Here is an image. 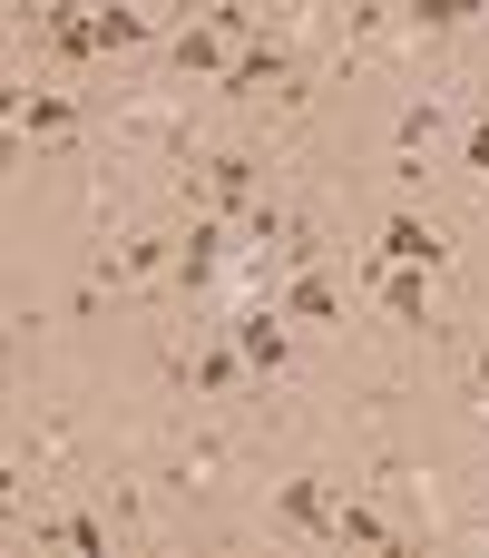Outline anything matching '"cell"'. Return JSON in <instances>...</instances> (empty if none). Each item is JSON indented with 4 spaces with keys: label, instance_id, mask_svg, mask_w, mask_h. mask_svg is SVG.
<instances>
[{
    "label": "cell",
    "instance_id": "obj_1",
    "mask_svg": "<svg viewBox=\"0 0 489 558\" xmlns=\"http://www.w3.org/2000/svg\"><path fill=\"white\" fill-rule=\"evenodd\" d=\"M167 265H176V235H167V226H137V235H118V245L88 265V284H98V294H127V284H147V275H167Z\"/></svg>",
    "mask_w": 489,
    "mask_h": 558
},
{
    "label": "cell",
    "instance_id": "obj_2",
    "mask_svg": "<svg viewBox=\"0 0 489 558\" xmlns=\"http://www.w3.org/2000/svg\"><path fill=\"white\" fill-rule=\"evenodd\" d=\"M196 186H206L225 216H245V206L265 196V157H255V147H216V157L196 167Z\"/></svg>",
    "mask_w": 489,
    "mask_h": 558
},
{
    "label": "cell",
    "instance_id": "obj_3",
    "mask_svg": "<svg viewBox=\"0 0 489 558\" xmlns=\"http://www.w3.org/2000/svg\"><path fill=\"white\" fill-rule=\"evenodd\" d=\"M235 353H245V363H255V373H265V383H274V373H284V353H294V343H284V304H274V294H265V304H245V314H235Z\"/></svg>",
    "mask_w": 489,
    "mask_h": 558
},
{
    "label": "cell",
    "instance_id": "obj_4",
    "mask_svg": "<svg viewBox=\"0 0 489 558\" xmlns=\"http://www.w3.org/2000/svg\"><path fill=\"white\" fill-rule=\"evenodd\" d=\"M333 510H343V481H284L274 490V520L304 539H333Z\"/></svg>",
    "mask_w": 489,
    "mask_h": 558
},
{
    "label": "cell",
    "instance_id": "obj_5",
    "mask_svg": "<svg viewBox=\"0 0 489 558\" xmlns=\"http://www.w3.org/2000/svg\"><path fill=\"white\" fill-rule=\"evenodd\" d=\"M382 255H392V265H421V275H431V265H451V235H441L431 216H412V206H402V216H382Z\"/></svg>",
    "mask_w": 489,
    "mask_h": 558
},
{
    "label": "cell",
    "instance_id": "obj_6",
    "mask_svg": "<svg viewBox=\"0 0 489 558\" xmlns=\"http://www.w3.org/2000/svg\"><path fill=\"white\" fill-rule=\"evenodd\" d=\"M78 128V98L59 88H10V137H69Z\"/></svg>",
    "mask_w": 489,
    "mask_h": 558
},
{
    "label": "cell",
    "instance_id": "obj_7",
    "mask_svg": "<svg viewBox=\"0 0 489 558\" xmlns=\"http://www.w3.org/2000/svg\"><path fill=\"white\" fill-rule=\"evenodd\" d=\"M225 255H235V245H225V216H196V226L176 235V284H206Z\"/></svg>",
    "mask_w": 489,
    "mask_h": 558
},
{
    "label": "cell",
    "instance_id": "obj_8",
    "mask_svg": "<svg viewBox=\"0 0 489 558\" xmlns=\"http://www.w3.org/2000/svg\"><path fill=\"white\" fill-rule=\"evenodd\" d=\"M216 481H225V451H216L206 432L167 451V490H176V500H196V490H216Z\"/></svg>",
    "mask_w": 489,
    "mask_h": 558
},
{
    "label": "cell",
    "instance_id": "obj_9",
    "mask_svg": "<svg viewBox=\"0 0 489 558\" xmlns=\"http://www.w3.org/2000/svg\"><path fill=\"white\" fill-rule=\"evenodd\" d=\"M274 78H294V69H284V39L265 29V39H245V49H235L225 88H235V98H255V88H274Z\"/></svg>",
    "mask_w": 489,
    "mask_h": 558
},
{
    "label": "cell",
    "instance_id": "obj_10",
    "mask_svg": "<svg viewBox=\"0 0 489 558\" xmlns=\"http://www.w3.org/2000/svg\"><path fill=\"white\" fill-rule=\"evenodd\" d=\"M284 314H294V324H333V314H343V294H333V275H323V265H304V275L284 284Z\"/></svg>",
    "mask_w": 489,
    "mask_h": 558
},
{
    "label": "cell",
    "instance_id": "obj_11",
    "mask_svg": "<svg viewBox=\"0 0 489 558\" xmlns=\"http://www.w3.org/2000/svg\"><path fill=\"white\" fill-rule=\"evenodd\" d=\"M245 373H255V363H245V353H225V343H216V353H196V373H186V383H196V392H206V402H225V392H235V383H245Z\"/></svg>",
    "mask_w": 489,
    "mask_h": 558
},
{
    "label": "cell",
    "instance_id": "obj_12",
    "mask_svg": "<svg viewBox=\"0 0 489 558\" xmlns=\"http://www.w3.org/2000/svg\"><path fill=\"white\" fill-rule=\"evenodd\" d=\"M167 59H176V69H235V59H225V29H176Z\"/></svg>",
    "mask_w": 489,
    "mask_h": 558
},
{
    "label": "cell",
    "instance_id": "obj_13",
    "mask_svg": "<svg viewBox=\"0 0 489 558\" xmlns=\"http://www.w3.org/2000/svg\"><path fill=\"white\" fill-rule=\"evenodd\" d=\"M137 39H147V10H137V0L98 10V49H137Z\"/></svg>",
    "mask_w": 489,
    "mask_h": 558
},
{
    "label": "cell",
    "instance_id": "obj_14",
    "mask_svg": "<svg viewBox=\"0 0 489 558\" xmlns=\"http://www.w3.org/2000/svg\"><path fill=\"white\" fill-rule=\"evenodd\" d=\"M402 20H412L421 39H441V29H461V0H402Z\"/></svg>",
    "mask_w": 489,
    "mask_h": 558
},
{
    "label": "cell",
    "instance_id": "obj_15",
    "mask_svg": "<svg viewBox=\"0 0 489 558\" xmlns=\"http://www.w3.org/2000/svg\"><path fill=\"white\" fill-rule=\"evenodd\" d=\"M461 157H470V177H489V118L470 128V137H461Z\"/></svg>",
    "mask_w": 489,
    "mask_h": 558
},
{
    "label": "cell",
    "instance_id": "obj_16",
    "mask_svg": "<svg viewBox=\"0 0 489 558\" xmlns=\"http://www.w3.org/2000/svg\"><path fill=\"white\" fill-rule=\"evenodd\" d=\"M196 10H206V0H196Z\"/></svg>",
    "mask_w": 489,
    "mask_h": 558
}]
</instances>
